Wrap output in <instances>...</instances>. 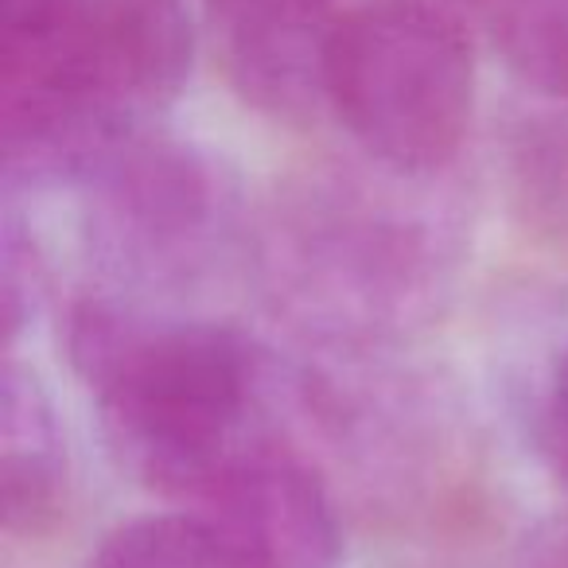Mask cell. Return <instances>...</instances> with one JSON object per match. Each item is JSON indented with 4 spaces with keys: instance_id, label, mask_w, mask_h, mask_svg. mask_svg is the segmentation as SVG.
Listing matches in <instances>:
<instances>
[{
    "instance_id": "1",
    "label": "cell",
    "mask_w": 568,
    "mask_h": 568,
    "mask_svg": "<svg viewBox=\"0 0 568 568\" xmlns=\"http://www.w3.org/2000/svg\"><path fill=\"white\" fill-rule=\"evenodd\" d=\"M67 355L94 394L113 459L160 495L191 503L242 452L273 440V358L230 324L79 301Z\"/></svg>"
},
{
    "instance_id": "2",
    "label": "cell",
    "mask_w": 568,
    "mask_h": 568,
    "mask_svg": "<svg viewBox=\"0 0 568 568\" xmlns=\"http://www.w3.org/2000/svg\"><path fill=\"white\" fill-rule=\"evenodd\" d=\"M183 0H0V133L9 183L79 180L187 87Z\"/></svg>"
},
{
    "instance_id": "3",
    "label": "cell",
    "mask_w": 568,
    "mask_h": 568,
    "mask_svg": "<svg viewBox=\"0 0 568 568\" xmlns=\"http://www.w3.org/2000/svg\"><path fill=\"white\" fill-rule=\"evenodd\" d=\"M253 242L276 312L347 351L382 347L425 327L440 312L456 265L444 214L347 172L284 183Z\"/></svg>"
},
{
    "instance_id": "4",
    "label": "cell",
    "mask_w": 568,
    "mask_h": 568,
    "mask_svg": "<svg viewBox=\"0 0 568 568\" xmlns=\"http://www.w3.org/2000/svg\"><path fill=\"white\" fill-rule=\"evenodd\" d=\"M327 105L386 172H444L475 110V59L459 17L428 0L343 12L327 48Z\"/></svg>"
},
{
    "instance_id": "5",
    "label": "cell",
    "mask_w": 568,
    "mask_h": 568,
    "mask_svg": "<svg viewBox=\"0 0 568 568\" xmlns=\"http://www.w3.org/2000/svg\"><path fill=\"white\" fill-rule=\"evenodd\" d=\"M79 183L94 257L149 293L203 284L237 237L234 175L211 152L168 133L129 129Z\"/></svg>"
},
{
    "instance_id": "6",
    "label": "cell",
    "mask_w": 568,
    "mask_h": 568,
    "mask_svg": "<svg viewBox=\"0 0 568 568\" xmlns=\"http://www.w3.org/2000/svg\"><path fill=\"white\" fill-rule=\"evenodd\" d=\"M191 503L242 537L268 568H339L343 521L327 483L265 440L226 464Z\"/></svg>"
},
{
    "instance_id": "7",
    "label": "cell",
    "mask_w": 568,
    "mask_h": 568,
    "mask_svg": "<svg viewBox=\"0 0 568 568\" xmlns=\"http://www.w3.org/2000/svg\"><path fill=\"white\" fill-rule=\"evenodd\" d=\"M230 87L281 121L327 105V48L343 12L335 0H206Z\"/></svg>"
},
{
    "instance_id": "8",
    "label": "cell",
    "mask_w": 568,
    "mask_h": 568,
    "mask_svg": "<svg viewBox=\"0 0 568 568\" xmlns=\"http://www.w3.org/2000/svg\"><path fill=\"white\" fill-rule=\"evenodd\" d=\"M71 459L43 382L20 363L4 366L0 402V510L12 537H48L67 518Z\"/></svg>"
},
{
    "instance_id": "9",
    "label": "cell",
    "mask_w": 568,
    "mask_h": 568,
    "mask_svg": "<svg viewBox=\"0 0 568 568\" xmlns=\"http://www.w3.org/2000/svg\"><path fill=\"white\" fill-rule=\"evenodd\" d=\"M90 568H268L206 514H144L102 537Z\"/></svg>"
},
{
    "instance_id": "10",
    "label": "cell",
    "mask_w": 568,
    "mask_h": 568,
    "mask_svg": "<svg viewBox=\"0 0 568 568\" xmlns=\"http://www.w3.org/2000/svg\"><path fill=\"white\" fill-rule=\"evenodd\" d=\"M510 206L526 234L568 257V121H534L514 136Z\"/></svg>"
},
{
    "instance_id": "11",
    "label": "cell",
    "mask_w": 568,
    "mask_h": 568,
    "mask_svg": "<svg viewBox=\"0 0 568 568\" xmlns=\"http://www.w3.org/2000/svg\"><path fill=\"white\" fill-rule=\"evenodd\" d=\"M490 24L514 79L534 94L568 102V0H503Z\"/></svg>"
},
{
    "instance_id": "12",
    "label": "cell",
    "mask_w": 568,
    "mask_h": 568,
    "mask_svg": "<svg viewBox=\"0 0 568 568\" xmlns=\"http://www.w3.org/2000/svg\"><path fill=\"white\" fill-rule=\"evenodd\" d=\"M36 288H40V261L17 219H4V265H0V293H4V332L9 343L20 335V327L36 312Z\"/></svg>"
},
{
    "instance_id": "13",
    "label": "cell",
    "mask_w": 568,
    "mask_h": 568,
    "mask_svg": "<svg viewBox=\"0 0 568 568\" xmlns=\"http://www.w3.org/2000/svg\"><path fill=\"white\" fill-rule=\"evenodd\" d=\"M537 444L557 475V483L568 490V355L557 363L549 378V389L541 397V413H537Z\"/></svg>"
},
{
    "instance_id": "14",
    "label": "cell",
    "mask_w": 568,
    "mask_h": 568,
    "mask_svg": "<svg viewBox=\"0 0 568 568\" xmlns=\"http://www.w3.org/2000/svg\"><path fill=\"white\" fill-rule=\"evenodd\" d=\"M534 568H568V514L541 526L534 541Z\"/></svg>"
},
{
    "instance_id": "15",
    "label": "cell",
    "mask_w": 568,
    "mask_h": 568,
    "mask_svg": "<svg viewBox=\"0 0 568 568\" xmlns=\"http://www.w3.org/2000/svg\"><path fill=\"white\" fill-rule=\"evenodd\" d=\"M428 4H440V9H448V12H456V17H459V0H428Z\"/></svg>"
}]
</instances>
